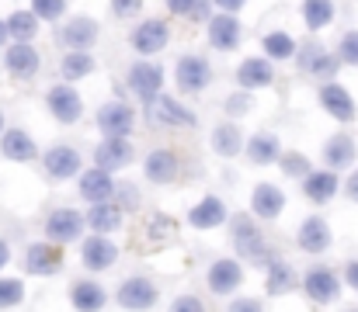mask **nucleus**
I'll use <instances>...</instances> for the list:
<instances>
[{
    "mask_svg": "<svg viewBox=\"0 0 358 312\" xmlns=\"http://www.w3.org/2000/svg\"><path fill=\"white\" fill-rule=\"evenodd\" d=\"M278 167H282V174H285L289 181H299V184L313 174L310 156H306V153H299V149H285V153H282V160H278Z\"/></svg>",
    "mask_w": 358,
    "mask_h": 312,
    "instance_id": "4c0bfd02",
    "label": "nucleus"
},
{
    "mask_svg": "<svg viewBox=\"0 0 358 312\" xmlns=\"http://www.w3.org/2000/svg\"><path fill=\"white\" fill-rule=\"evenodd\" d=\"M331 243H334V229H331V222H327L324 215H306V218L299 222V229H296V246H299L303 253L320 257V253L331 250Z\"/></svg>",
    "mask_w": 358,
    "mask_h": 312,
    "instance_id": "2eb2a0df",
    "label": "nucleus"
},
{
    "mask_svg": "<svg viewBox=\"0 0 358 312\" xmlns=\"http://www.w3.org/2000/svg\"><path fill=\"white\" fill-rule=\"evenodd\" d=\"M45 111L59 125H77L84 118V98H80V91L73 84H63L59 80V84H52L45 91Z\"/></svg>",
    "mask_w": 358,
    "mask_h": 312,
    "instance_id": "9b49d317",
    "label": "nucleus"
},
{
    "mask_svg": "<svg viewBox=\"0 0 358 312\" xmlns=\"http://www.w3.org/2000/svg\"><path fill=\"white\" fill-rule=\"evenodd\" d=\"M254 94L250 91H234V94H227L223 98V114H227V121H237L243 114H250L254 111Z\"/></svg>",
    "mask_w": 358,
    "mask_h": 312,
    "instance_id": "ea45409f",
    "label": "nucleus"
},
{
    "mask_svg": "<svg viewBox=\"0 0 358 312\" xmlns=\"http://www.w3.org/2000/svg\"><path fill=\"white\" fill-rule=\"evenodd\" d=\"M209 146H213L216 156H223V160H237V156H243L247 135H243V128H240L237 121H220V125L209 132Z\"/></svg>",
    "mask_w": 358,
    "mask_h": 312,
    "instance_id": "7c9ffc66",
    "label": "nucleus"
},
{
    "mask_svg": "<svg viewBox=\"0 0 358 312\" xmlns=\"http://www.w3.org/2000/svg\"><path fill=\"white\" fill-rule=\"evenodd\" d=\"M206 35H209V45H213L216 52H234V49H240L243 24H240L237 14H216V17L206 24Z\"/></svg>",
    "mask_w": 358,
    "mask_h": 312,
    "instance_id": "a878e982",
    "label": "nucleus"
},
{
    "mask_svg": "<svg viewBox=\"0 0 358 312\" xmlns=\"http://www.w3.org/2000/svg\"><path fill=\"white\" fill-rule=\"evenodd\" d=\"M227 225H230V243H234V253H237L240 264L268 267L275 260V253L268 246V236L261 232V225L250 211H234Z\"/></svg>",
    "mask_w": 358,
    "mask_h": 312,
    "instance_id": "f257e3e1",
    "label": "nucleus"
},
{
    "mask_svg": "<svg viewBox=\"0 0 358 312\" xmlns=\"http://www.w3.org/2000/svg\"><path fill=\"white\" fill-rule=\"evenodd\" d=\"M7 42H10V35H7V21H3V17H0V49H3V45H7Z\"/></svg>",
    "mask_w": 358,
    "mask_h": 312,
    "instance_id": "6e6d98bb",
    "label": "nucleus"
},
{
    "mask_svg": "<svg viewBox=\"0 0 358 312\" xmlns=\"http://www.w3.org/2000/svg\"><path fill=\"white\" fill-rule=\"evenodd\" d=\"M345 312H358V306H348V309H345Z\"/></svg>",
    "mask_w": 358,
    "mask_h": 312,
    "instance_id": "13d9d810",
    "label": "nucleus"
},
{
    "mask_svg": "<svg viewBox=\"0 0 358 312\" xmlns=\"http://www.w3.org/2000/svg\"><path fill=\"white\" fill-rule=\"evenodd\" d=\"M129 45L139 59H150L157 52H164L171 45V24L167 17H143L132 31H129Z\"/></svg>",
    "mask_w": 358,
    "mask_h": 312,
    "instance_id": "0eeeda50",
    "label": "nucleus"
},
{
    "mask_svg": "<svg viewBox=\"0 0 358 312\" xmlns=\"http://www.w3.org/2000/svg\"><path fill=\"white\" fill-rule=\"evenodd\" d=\"M341 285H345V281H341L338 271L327 267V264L306 267V274H303V281H299L303 295H306L313 306H334V302L341 299Z\"/></svg>",
    "mask_w": 358,
    "mask_h": 312,
    "instance_id": "423d86ee",
    "label": "nucleus"
},
{
    "mask_svg": "<svg viewBox=\"0 0 358 312\" xmlns=\"http://www.w3.org/2000/svg\"><path fill=\"white\" fill-rule=\"evenodd\" d=\"M115 260H119V246H115V239L98 236V232H91L87 239H80V264H84L87 271L101 274V271L115 267Z\"/></svg>",
    "mask_w": 358,
    "mask_h": 312,
    "instance_id": "412c9836",
    "label": "nucleus"
},
{
    "mask_svg": "<svg viewBox=\"0 0 358 312\" xmlns=\"http://www.w3.org/2000/svg\"><path fill=\"white\" fill-rule=\"evenodd\" d=\"M320 160H324V170H355V160H358V142L352 132H334L324 139V149H320Z\"/></svg>",
    "mask_w": 358,
    "mask_h": 312,
    "instance_id": "f3484780",
    "label": "nucleus"
},
{
    "mask_svg": "<svg viewBox=\"0 0 358 312\" xmlns=\"http://www.w3.org/2000/svg\"><path fill=\"white\" fill-rule=\"evenodd\" d=\"M98 38H101V24H98V17H91V14H73V17H66V21L59 24V31H56V42H59L66 52H91V49L98 45Z\"/></svg>",
    "mask_w": 358,
    "mask_h": 312,
    "instance_id": "20e7f679",
    "label": "nucleus"
},
{
    "mask_svg": "<svg viewBox=\"0 0 358 312\" xmlns=\"http://www.w3.org/2000/svg\"><path fill=\"white\" fill-rule=\"evenodd\" d=\"M341 177L334 174V170H313L303 184H299V191H303V198L306 202H313V205H327V202H334L338 198V191H341Z\"/></svg>",
    "mask_w": 358,
    "mask_h": 312,
    "instance_id": "c85d7f7f",
    "label": "nucleus"
},
{
    "mask_svg": "<svg viewBox=\"0 0 358 312\" xmlns=\"http://www.w3.org/2000/svg\"><path fill=\"white\" fill-rule=\"evenodd\" d=\"M3 66H7L10 80L28 84V80H35V77H38L42 56H38V49H35L31 42H10V45L3 49Z\"/></svg>",
    "mask_w": 358,
    "mask_h": 312,
    "instance_id": "4468645a",
    "label": "nucleus"
},
{
    "mask_svg": "<svg viewBox=\"0 0 358 312\" xmlns=\"http://www.w3.org/2000/svg\"><path fill=\"white\" fill-rule=\"evenodd\" d=\"M94 70H98V59H94L91 52H63V59H59V77H63V84L87 80Z\"/></svg>",
    "mask_w": 358,
    "mask_h": 312,
    "instance_id": "f704fd0d",
    "label": "nucleus"
},
{
    "mask_svg": "<svg viewBox=\"0 0 358 312\" xmlns=\"http://www.w3.org/2000/svg\"><path fill=\"white\" fill-rule=\"evenodd\" d=\"M227 312H268V309H264L261 299H254V295H240V299H230Z\"/></svg>",
    "mask_w": 358,
    "mask_h": 312,
    "instance_id": "de8ad7c7",
    "label": "nucleus"
},
{
    "mask_svg": "<svg viewBox=\"0 0 358 312\" xmlns=\"http://www.w3.org/2000/svg\"><path fill=\"white\" fill-rule=\"evenodd\" d=\"M157 302H160V288L146 274H129L115 288V306L125 312H150L157 309Z\"/></svg>",
    "mask_w": 358,
    "mask_h": 312,
    "instance_id": "7ed1b4c3",
    "label": "nucleus"
},
{
    "mask_svg": "<svg viewBox=\"0 0 358 312\" xmlns=\"http://www.w3.org/2000/svg\"><path fill=\"white\" fill-rule=\"evenodd\" d=\"M87 229L98 232V236H112L125 225V208L119 202H105V205H91L87 208Z\"/></svg>",
    "mask_w": 358,
    "mask_h": 312,
    "instance_id": "473e14b6",
    "label": "nucleus"
},
{
    "mask_svg": "<svg viewBox=\"0 0 358 312\" xmlns=\"http://www.w3.org/2000/svg\"><path fill=\"white\" fill-rule=\"evenodd\" d=\"M230 215H234V211L227 208V202H223L220 195H206V198H199L195 205L188 208V225L199 229V232H209V229L227 225Z\"/></svg>",
    "mask_w": 358,
    "mask_h": 312,
    "instance_id": "4be33fe9",
    "label": "nucleus"
},
{
    "mask_svg": "<svg viewBox=\"0 0 358 312\" xmlns=\"http://www.w3.org/2000/svg\"><path fill=\"white\" fill-rule=\"evenodd\" d=\"M132 160H136L132 139H101L94 146V167H101L108 174H119L125 167H132Z\"/></svg>",
    "mask_w": 358,
    "mask_h": 312,
    "instance_id": "b1692460",
    "label": "nucleus"
},
{
    "mask_svg": "<svg viewBox=\"0 0 358 312\" xmlns=\"http://www.w3.org/2000/svg\"><path fill=\"white\" fill-rule=\"evenodd\" d=\"M282 142H278V135L275 132H254V135H247V146H243V160L250 163V167H271V163H278L282 160Z\"/></svg>",
    "mask_w": 358,
    "mask_h": 312,
    "instance_id": "bb28decb",
    "label": "nucleus"
},
{
    "mask_svg": "<svg viewBox=\"0 0 358 312\" xmlns=\"http://www.w3.org/2000/svg\"><path fill=\"white\" fill-rule=\"evenodd\" d=\"M125 87L136 101H143L146 107L164 94V66L153 63V59H136L129 70H125Z\"/></svg>",
    "mask_w": 358,
    "mask_h": 312,
    "instance_id": "f03ea898",
    "label": "nucleus"
},
{
    "mask_svg": "<svg viewBox=\"0 0 358 312\" xmlns=\"http://www.w3.org/2000/svg\"><path fill=\"white\" fill-rule=\"evenodd\" d=\"M171 312H209V309H206V302L199 295H178L171 302Z\"/></svg>",
    "mask_w": 358,
    "mask_h": 312,
    "instance_id": "09e8293b",
    "label": "nucleus"
},
{
    "mask_svg": "<svg viewBox=\"0 0 358 312\" xmlns=\"http://www.w3.org/2000/svg\"><path fill=\"white\" fill-rule=\"evenodd\" d=\"M164 3H167V10H171L174 17H188V14H192V3H195V0H164Z\"/></svg>",
    "mask_w": 358,
    "mask_h": 312,
    "instance_id": "8fccbe9b",
    "label": "nucleus"
},
{
    "mask_svg": "<svg viewBox=\"0 0 358 312\" xmlns=\"http://www.w3.org/2000/svg\"><path fill=\"white\" fill-rule=\"evenodd\" d=\"M0 156L10 163H31V160H42V149L24 128H7L0 135Z\"/></svg>",
    "mask_w": 358,
    "mask_h": 312,
    "instance_id": "cd10ccee",
    "label": "nucleus"
},
{
    "mask_svg": "<svg viewBox=\"0 0 358 312\" xmlns=\"http://www.w3.org/2000/svg\"><path fill=\"white\" fill-rule=\"evenodd\" d=\"M285 211V191L271 181H257L250 191V215L257 222H275Z\"/></svg>",
    "mask_w": 358,
    "mask_h": 312,
    "instance_id": "5701e85b",
    "label": "nucleus"
},
{
    "mask_svg": "<svg viewBox=\"0 0 358 312\" xmlns=\"http://www.w3.org/2000/svg\"><path fill=\"white\" fill-rule=\"evenodd\" d=\"M334 52H338V59H341L345 66H358V28L341 35V42H338Z\"/></svg>",
    "mask_w": 358,
    "mask_h": 312,
    "instance_id": "37998d69",
    "label": "nucleus"
},
{
    "mask_svg": "<svg viewBox=\"0 0 358 312\" xmlns=\"http://www.w3.org/2000/svg\"><path fill=\"white\" fill-rule=\"evenodd\" d=\"M108 7H112L115 21H129L143 10V0H108Z\"/></svg>",
    "mask_w": 358,
    "mask_h": 312,
    "instance_id": "a18cd8bd",
    "label": "nucleus"
},
{
    "mask_svg": "<svg viewBox=\"0 0 358 312\" xmlns=\"http://www.w3.org/2000/svg\"><path fill=\"white\" fill-rule=\"evenodd\" d=\"M94 125L101 132V139H132L136 132V107L129 101H105L94 114Z\"/></svg>",
    "mask_w": 358,
    "mask_h": 312,
    "instance_id": "9d476101",
    "label": "nucleus"
},
{
    "mask_svg": "<svg viewBox=\"0 0 358 312\" xmlns=\"http://www.w3.org/2000/svg\"><path fill=\"white\" fill-rule=\"evenodd\" d=\"M320 52H324V45H320L317 38H310L306 45H299V52H296V59H292V63L299 66V73H310V66H313V59H317Z\"/></svg>",
    "mask_w": 358,
    "mask_h": 312,
    "instance_id": "c03bdc74",
    "label": "nucleus"
},
{
    "mask_svg": "<svg viewBox=\"0 0 358 312\" xmlns=\"http://www.w3.org/2000/svg\"><path fill=\"white\" fill-rule=\"evenodd\" d=\"M206 285H209V292L220 295V299L234 295V292H240V285H243V264H240L237 257H216V260L209 264Z\"/></svg>",
    "mask_w": 358,
    "mask_h": 312,
    "instance_id": "6ab92c4d",
    "label": "nucleus"
},
{
    "mask_svg": "<svg viewBox=\"0 0 358 312\" xmlns=\"http://www.w3.org/2000/svg\"><path fill=\"white\" fill-rule=\"evenodd\" d=\"M341 281H345V285H348L352 292H358V257L345 264V274H341Z\"/></svg>",
    "mask_w": 358,
    "mask_h": 312,
    "instance_id": "3c124183",
    "label": "nucleus"
},
{
    "mask_svg": "<svg viewBox=\"0 0 358 312\" xmlns=\"http://www.w3.org/2000/svg\"><path fill=\"white\" fill-rule=\"evenodd\" d=\"M213 63L202 56V52H185L178 56L174 63V84L181 94H202L209 84H213Z\"/></svg>",
    "mask_w": 358,
    "mask_h": 312,
    "instance_id": "6e6552de",
    "label": "nucleus"
},
{
    "mask_svg": "<svg viewBox=\"0 0 358 312\" xmlns=\"http://www.w3.org/2000/svg\"><path fill=\"white\" fill-rule=\"evenodd\" d=\"M247 0H213V7H216V14H237L240 7H243Z\"/></svg>",
    "mask_w": 358,
    "mask_h": 312,
    "instance_id": "864d4df0",
    "label": "nucleus"
},
{
    "mask_svg": "<svg viewBox=\"0 0 358 312\" xmlns=\"http://www.w3.org/2000/svg\"><path fill=\"white\" fill-rule=\"evenodd\" d=\"M70 306L77 312H101L108 306V288L94 278H77L70 285Z\"/></svg>",
    "mask_w": 358,
    "mask_h": 312,
    "instance_id": "c756f323",
    "label": "nucleus"
},
{
    "mask_svg": "<svg viewBox=\"0 0 358 312\" xmlns=\"http://www.w3.org/2000/svg\"><path fill=\"white\" fill-rule=\"evenodd\" d=\"M146 114H150V121L157 125V128H195L199 125V114L188 107L185 101H178V98H171V94H160L157 101L146 107Z\"/></svg>",
    "mask_w": 358,
    "mask_h": 312,
    "instance_id": "f8f14e48",
    "label": "nucleus"
},
{
    "mask_svg": "<svg viewBox=\"0 0 358 312\" xmlns=\"http://www.w3.org/2000/svg\"><path fill=\"white\" fill-rule=\"evenodd\" d=\"M24 271L31 278H52L63 271V246L49 243V239H38V243H28L24 246Z\"/></svg>",
    "mask_w": 358,
    "mask_h": 312,
    "instance_id": "dca6fc26",
    "label": "nucleus"
},
{
    "mask_svg": "<svg viewBox=\"0 0 358 312\" xmlns=\"http://www.w3.org/2000/svg\"><path fill=\"white\" fill-rule=\"evenodd\" d=\"M317 101L324 107V114H331L338 125H352L358 118V104L352 98V91L345 87V84H320V91H317Z\"/></svg>",
    "mask_w": 358,
    "mask_h": 312,
    "instance_id": "ddd939ff",
    "label": "nucleus"
},
{
    "mask_svg": "<svg viewBox=\"0 0 358 312\" xmlns=\"http://www.w3.org/2000/svg\"><path fill=\"white\" fill-rule=\"evenodd\" d=\"M84 229H87V218H84V211H77V208H52V211L45 215V222H42L45 239L56 243V246L80 243V239H84Z\"/></svg>",
    "mask_w": 358,
    "mask_h": 312,
    "instance_id": "1a4fd4ad",
    "label": "nucleus"
},
{
    "mask_svg": "<svg viewBox=\"0 0 358 312\" xmlns=\"http://www.w3.org/2000/svg\"><path fill=\"white\" fill-rule=\"evenodd\" d=\"M31 14L38 21H59L66 14V0H31Z\"/></svg>",
    "mask_w": 358,
    "mask_h": 312,
    "instance_id": "79ce46f5",
    "label": "nucleus"
},
{
    "mask_svg": "<svg viewBox=\"0 0 358 312\" xmlns=\"http://www.w3.org/2000/svg\"><path fill=\"white\" fill-rule=\"evenodd\" d=\"M24 302V281L21 278H0V312L7 309H17Z\"/></svg>",
    "mask_w": 358,
    "mask_h": 312,
    "instance_id": "a19ab883",
    "label": "nucleus"
},
{
    "mask_svg": "<svg viewBox=\"0 0 358 312\" xmlns=\"http://www.w3.org/2000/svg\"><path fill=\"white\" fill-rule=\"evenodd\" d=\"M299 14H303L306 31H313V35H317V31H324L327 24H334L338 7H334V0H303Z\"/></svg>",
    "mask_w": 358,
    "mask_h": 312,
    "instance_id": "c9c22d12",
    "label": "nucleus"
},
{
    "mask_svg": "<svg viewBox=\"0 0 358 312\" xmlns=\"http://www.w3.org/2000/svg\"><path fill=\"white\" fill-rule=\"evenodd\" d=\"M7 264H10V243H7V239L0 236V271H3Z\"/></svg>",
    "mask_w": 358,
    "mask_h": 312,
    "instance_id": "5fc2aeb1",
    "label": "nucleus"
},
{
    "mask_svg": "<svg viewBox=\"0 0 358 312\" xmlns=\"http://www.w3.org/2000/svg\"><path fill=\"white\" fill-rule=\"evenodd\" d=\"M216 17V7H213V0H195L192 3V14H188V21H195V24H209Z\"/></svg>",
    "mask_w": 358,
    "mask_h": 312,
    "instance_id": "49530a36",
    "label": "nucleus"
},
{
    "mask_svg": "<svg viewBox=\"0 0 358 312\" xmlns=\"http://www.w3.org/2000/svg\"><path fill=\"white\" fill-rule=\"evenodd\" d=\"M341 191H345V198H348V202H355L358 205V167L348 174V181L341 184Z\"/></svg>",
    "mask_w": 358,
    "mask_h": 312,
    "instance_id": "603ef678",
    "label": "nucleus"
},
{
    "mask_svg": "<svg viewBox=\"0 0 358 312\" xmlns=\"http://www.w3.org/2000/svg\"><path fill=\"white\" fill-rule=\"evenodd\" d=\"M299 274H296V267L289 264V260H282V257H275L268 267H264V292L268 295H275V299H282V295H292L296 288H299Z\"/></svg>",
    "mask_w": 358,
    "mask_h": 312,
    "instance_id": "2f4dec72",
    "label": "nucleus"
},
{
    "mask_svg": "<svg viewBox=\"0 0 358 312\" xmlns=\"http://www.w3.org/2000/svg\"><path fill=\"white\" fill-rule=\"evenodd\" d=\"M341 59H338V52H331V49H324L317 59H313V66H310V73L306 77H313V80H320V84H334L338 80V73H341Z\"/></svg>",
    "mask_w": 358,
    "mask_h": 312,
    "instance_id": "58836bf2",
    "label": "nucleus"
},
{
    "mask_svg": "<svg viewBox=\"0 0 358 312\" xmlns=\"http://www.w3.org/2000/svg\"><path fill=\"white\" fill-rule=\"evenodd\" d=\"M38 24H42V21L31 14V7H28V10H14V14H7V35H10V42H35Z\"/></svg>",
    "mask_w": 358,
    "mask_h": 312,
    "instance_id": "e433bc0d",
    "label": "nucleus"
},
{
    "mask_svg": "<svg viewBox=\"0 0 358 312\" xmlns=\"http://www.w3.org/2000/svg\"><path fill=\"white\" fill-rule=\"evenodd\" d=\"M38 163H42V170H45L49 181H73V177L84 174V156H80V149L70 146V142H52V146H45Z\"/></svg>",
    "mask_w": 358,
    "mask_h": 312,
    "instance_id": "39448f33",
    "label": "nucleus"
},
{
    "mask_svg": "<svg viewBox=\"0 0 358 312\" xmlns=\"http://www.w3.org/2000/svg\"><path fill=\"white\" fill-rule=\"evenodd\" d=\"M261 49H264V59H271V63H292L296 52H299V42L289 31L278 28V31H268L261 38Z\"/></svg>",
    "mask_w": 358,
    "mask_h": 312,
    "instance_id": "72a5a7b5",
    "label": "nucleus"
},
{
    "mask_svg": "<svg viewBox=\"0 0 358 312\" xmlns=\"http://www.w3.org/2000/svg\"><path fill=\"white\" fill-rule=\"evenodd\" d=\"M115 174L101 170V167H87L80 177H77V195L87 202V205H105V202H115Z\"/></svg>",
    "mask_w": 358,
    "mask_h": 312,
    "instance_id": "a211bd4d",
    "label": "nucleus"
},
{
    "mask_svg": "<svg viewBox=\"0 0 358 312\" xmlns=\"http://www.w3.org/2000/svg\"><path fill=\"white\" fill-rule=\"evenodd\" d=\"M7 132V121H3V111H0V135Z\"/></svg>",
    "mask_w": 358,
    "mask_h": 312,
    "instance_id": "4d7b16f0",
    "label": "nucleus"
},
{
    "mask_svg": "<svg viewBox=\"0 0 358 312\" xmlns=\"http://www.w3.org/2000/svg\"><path fill=\"white\" fill-rule=\"evenodd\" d=\"M237 87L240 91H250V94H257V91H264V87H271L275 84V63L271 59H264V56H247L243 63L237 66Z\"/></svg>",
    "mask_w": 358,
    "mask_h": 312,
    "instance_id": "393cba45",
    "label": "nucleus"
},
{
    "mask_svg": "<svg viewBox=\"0 0 358 312\" xmlns=\"http://www.w3.org/2000/svg\"><path fill=\"white\" fill-rule=\"evenodd\" d=\"M143 177L157 188H171L181 177V156L174 149H150L143 160Z\"/></svg>",
    "mask_w": 358,
    "mask_h": 312,
    "instance_id": "aec40b11",
    "label": "nucleus"
}]
</instances>
